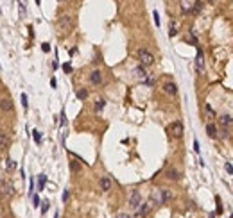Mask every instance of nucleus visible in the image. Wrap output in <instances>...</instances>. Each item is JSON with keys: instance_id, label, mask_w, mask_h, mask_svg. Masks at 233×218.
<instances>
[{"instance_id": "nucleus-1", "label": "nucleus", "mask_w": 233, "mask_h": 218, "mask_svg": "<svg viewBox=\"0 0 233 218\" xmlns=\"http://www.w3.org/2000/svg\"><path fill=\"white\" fill-rule=\"evenodd\" d=\"M72 27H74V21H72V18H70L68 14H63V16H59V18H57V30H59L61 34L70 32V30H72Z\"/></svg>"}, {"instance_id": "nucleus-2", "label": "nucleus", "mask_w": 233, "mask_h": 218, "mask_svg": "<svg viewBox=\"0 0 233 218\" xmlns=\"http://www.w3.org/2000/svg\"><path fill=\"white\" fill-rule=\"evenodd\" d=\"M167 132H169L172 138H181L183 132H185V127H183V123H181L179 120H176V122H172V123L167 127Z\"/></svg>"}, {"instance_id": "nucleus-3", "label": "nucleus", "mask_w": 233, "mask_h": 218, "mask_svg": "<svg viewBox=\"0 0 233 218\" xmlns=\"http://www.w3.org/2000/svg\"><path fill=\"white\" fill-rule=\"evenodd\" d=\"M138 59H140L142 66H153V64H154V55H153L149 50H145V48H140V50H138Z\"/></svg>"}, {"instance_id": "nucleus-4", "label": "nucleus", "mask_w": 233, "mask_h": 218, "mask_svg": "<svg viewBox=\"0 0 233 218\" xmlns=\"http://www.w3.org/2000/svg\"><path fill=\"white\" fill-rule=\"evenodd\" d=\"M127 204H129V208H131V209H135V211H136V209H138V206L142 204V197H140V193H138L136 190H133V191H131Z\"/></svg>"}, {"instance_id": "nucleus-5", "label": "nucleus", "mask_w": 233, "mask_h": 218, "mask_svg": "<svg viewBox=\"0 0 233 218\" xmlns=\"http://www.w3.org/2000/svg\"><path fill=\"white\" fill-rule=\"evenodd\" d=\"M0 195L2 197H13L14 195V186L7 181H2L0 183Z\"/></svg>"}, {"instance_id": "nucleus-6", "label": "nucleus", "mask_w": 233, "mask_h": 218, "mask_svg": "<svg viewBox=\"0 0 233 218\" xmlns=\"http://www.w3.org/2000/svg\"><path fill=\"white\" fill-rule=\"evenodd\" d=\"M196 68L199 73H205V55H203V50L197 48V57H196Z\"/></svg>"}, {"instance_id": "nucleus-7", "label": "nucleus", "mask_w": 233, "mask_h": 218, "mask_svg": "<svg viewBox=\"0 0 233 218\" xmlns=\"http://www.w3.org/2000/svg\"><path fill=\"white\" fill-rule=\"evenodd\" d=\"M151 202H142L140 206H138V209H136V218H144L149 211H151Z\"/></svg>"}, {"instance_id": "nucleus-8", "label": "nucleus", "mask_w": 233, "mask_h": 218, "mask_svg": "<svg viewBox=\"0 0 233 218\" xmlns=\"http://www.w3.org/2000/svg\"><path fill=\"white\" fill-rule=\"evenodd\" d=\"M163 91H165V95H169V97H176V95H178V86H176L174 82H165V84H163Z\"/></svg>"}, {"instance_id": "nucleus-9", "label": "nucleus", "mask_w": 233, "mask_h": 218, "mask_svg": "<svg viewBox=\"0 0 233 218\" xmlns=\"http://www.w3.org/2000/svg\"><path fill=\"white\" fill-rule=\"evenodd\" d=\"M90 82H92L93 86L102 84V73H100V70H93V72L90 73Z\"/></svg>"}, {"instance_id": "nucleus-10", "label": "nucleus", "mask_w": 233, "mask_h": 218, "mask_svg": "<svg viewBox=\"0 0 233 218\" xmlns=\"http://www.w3.org/2000/svg\"><path fill=\"white\" fill-rule=\"evenodd\" d=\"M149 202H151V204H156V206H158V204H165V202H163L162 190H154L153 195H151V200H149Z\"/></svg>"}, {"instance_id": "nucleus-11", "label": "nucleus", "mask_w": 233, "mask_h": 218, "mask_svg": "<svg viewBox=\"0 0 233 218\" xmlns=\"http://www.w3.org/2000/svg\"><path fill=\"white\" fill-rule=\"evenodd\" d=\"M99 184H100V190H102V191H109V190L113 188V183H111L109 177H102V179L99 181Z\"/></svg>"}, {"instance_id": "nucleus-12", "label": "nucleus", "mask_w": 233, "mask_h": 218, "mask_svg": "<svg viewBox=\"0 0 233 218\" xmlns=\"http://www.w3.org/2000/svg\"><path fill=\"white\" fill-rule=\"evenodd\" d=\"M219 123H221L224 129H228V127L233 123V118L230 116V115H221V116H219Z\"/></svg>"}, {"instance_id": "nucleus-13", "label": "nucleus", "mask_w": 233, "mask_h": 218, "mask_svg": "<svg viewBox=\"0 0 233 218\" xmlns=\"http://www.w3.org/2000/svg\"><path fill=\"white\" fill-rule=\"evenodd\" d=\"M206 134L210 136V138H219V132H217V127L214 125V123H206Z\"/></svg>"}, {"instance_id": "nucleus-14", "label": "nucleus", "mask_w": 233, "mask_h": 218, "mask_svg": "<svg viewBox=\"0 0 233 218\" xmlns=\"http://www.w3.org/2000/svg\"><path fill=\"white\" fill-rule=\"evenodd\" d=\"M0 109H2V111H11V109H13L11 98H2V100H0Z\"/></svg>"}, {"instance_id": "nucleus-15", "label": "nucleus", "mask_w": 233, "mask_h": 218, "mask_svg": "<svg viewBox=\"0 0 233 218\" xmlns=\"http://www.w3.org/2000/svg\"><path fill=\"white\" fill-rule=\"evenodd\" d=\"M135 75L142 81V82H145L147 81V73H145V70H144V66H138L136 70H135Z\"/></svg>"}, {"instance_id": "nucleus-16", "label": "nucleus", "mask_w": 233, "mask_h": 218, "mask_svg": "<svg viewBox=\"0 0 233 218\" xmlns=\"http://www.w3.org/2000/svg\"><path fill=\"white\" fill-rule=\"evenodd\" d=\"M176 34H178V21H176V20H172V21H170V29H169V36H170V38H174Z\"/></svg>"}, {"instance_id": "nucleus-17", "label": "nucleus", "mask_w": 233, "mask_h": 218, "mask_svg": "<svg viewBox=\"0 0 233 218\" xmlns=\"http://www.w3.org/2000/svg\"><path fill=\"white\" fill-rule=\"evenodd\" d=\"M205 115H206V118H215V111L212 109L210 104H205Z\"/></svg>"}, {"instance_id": "nucleus-18", "label": "nucleus", "mask_w": 233, "mask_h": 218, "mask_svg": "<svg viewBox=\"0 0 233 218\" xmlns=\"http://www.w3.org/2000/svg\"><path fill=\"white\" fill-rule=\"evenodd\" d=\"M167 177H169V179H172V181H178V179L181 177V174H179L178 170H174V168H172V170H169V172H167Z\"/></svg>"}, {"instance_id": "nucleus-19", "label": "nucleus", "mask_w": 233, "mask_h": 218, "mask_svg": "<svg viewBox=\"0 0 233 218\" xmlns=\"http://www.w3.org/2000/svg\"><path fill=\"white\" fill-rule=\"evenodd\" d=\"M45 183H47V175L41 174V175L38 177V190H43V188H45Z\"/></svg>"}, {"instance_id": "nucleus-20", "label": "nucleus", "mask_w": 233, "mask_h": 218, "mask_svg": "<svg viewBox=\"0 0 233 218\" xmlns=\"http://www.w3.org/2000/svg\"><path fill=\"white\" fill-rule=\"evenodd\" d=\"M201 9H203V2H201V0H197V2H194V7H192V13H194V14H197V13H201Z\"/></svg>"}, {"instance_id": "nucleus-21", "label": "nucleus", "mask_w": 233, "mask_h": 218, "mask_svg": "<svg viewBox=\"0 0 233 218\" xmlns=\"http://www.w3.org/2000/svg\"><path fill=\"white\" fill-rule=\"evenodd\" d=\"M7 143H9L7 134H2V132H0V149H5V147H7Z\"/></svg>"}, {"instance_id": "nucleus-22", "label": "nucleus", "mask_w": 233, "mask_h": 218, "mask_svg": "<svg viewBox=\"0 0 233 218\" xmlns=\"http://www.w3.org/2000/svg\"><path fill=\"white\" fill-rule=\"evenodd\" d=\"M104 104H106V100H104V98H99V100L95 102V111H102V109H104Z\"/></svg>"}, {"instance_id": "nucleus-23", "label": "nucleus", "mask_w": 233, "mask_h": 218, "mask_svg": "<svg viewBox=\"0 0 233 218\" xmlns=\"http://www.w3.org/2000/svg\"><path fill=\"white\" fill-rule=\"evenodd\" d=\"M86 97H88V91H86V89H77V98H79V100H86Z\"/></svg>"}, {"instance_id": "nucleus-24", "label": "nucleus", "mask_w": 233, "mask_h": 218, "mask_svg": "<svg viewBox=\"0 0 233 218\" xmlns=\"http://www.w3.org/2000/svg\"><path fill=\"white\" fill-rule=\"evenodd\" d=\"M32 140H34L36 143H39V141H41V132L34 129V131H32Z\"/></svg>"}, {"instance_id": "nucleus-25", "label": "nucleus", "mask_w": 233, "mask_h": 218, "mask_svg": "<svg viewBox=\"0 0 233 218\" xmlns=\"http://www.w3.org/2000/svg\"><path fill=\"white\" fill-rule=\"evenodd\" d=\"M5 168H7V170H14V168H16V163H14L13 159H5Z\"/></svg>"}, {"instance_id": "nucleus-26", "label": "nucleus", "mask_w": 233, "mask_h": 218, "mask_svg": "<svg viewBox=\"0 0 233 218\" xmlns=\"http://www.w3.org/2000/svg\"><path fill=\"white\" fill-rule=\"evenodd\" d=\"M70 170H72V172H79V170H81V165H79L77 161H70Z\"/></svg>"}, {"instance_id": "nucleus-27", "label": "nucleus", "mask_w": 233, "mask_h": 218, "mask_svg": "<svg viewBox=\"0 0 233 218\" xmlns=\"http://www.w3.org/2000/svg\"><path fill=\"white\" fill-rule=\"evenodd\" d=\"M162 195H163V202H167V200L172 199V193H170L169 190H162Z\"/></svg>"}, {"instance_id": "nucleus-28", "label": "nucleus", "mask_w": 233, "mask_h": 218, "mask_svg": "<svg viewBox=\"0 0 233 218\" xmlns=\"http://www.w3.org/2000/svg\"><path fill=\"white\" fill-rule=\"evenodd\" d=\"M20 100H22L23 109H27V107H29V104H27V95H25V93H22V95H20Z\"/></svg>"}, {"instance_id": "nucleus-29", "label": "nucleus", "mask_w": 233, "mask_h": 218, "mask_svg": "<svg viewBox=\"0 0 233 218\" xmlns=\"http://www.w3.org/2000/svg\"><path fill=\"white\" fill-rule=\"evenodd\" d=\"M39 204H41V200H39V197H38V195H32V206H34V208H38Z\"/></svg>"}, {"instance_id": "nucleus-30", "label": "nucleus", "mask_w": 233, "mask_h": 218, "mask_svg": "<svg viewBox=\"0 0 233 218\" xmlns=\"http://www.w3.org/2000/svg\"><path fill=\"white\" fill-rule=\"evenodd\" d=\"M153 18H154L156 27H160V14H158V11H154V13H153Z\"/></svg>"}, {"instance_id": "nucleus-31", "label": "nucleus", "mask_w": 233, "mask_h": 218, "mask_svg": "<svg viewBox=\"0 0 233 218\" xmlns=\"http://www.w3.org/2000/svg\"><path fill=\"white\" fill-rule=\"evenodd\" d=\"M59 118H61V125H66V115H65V109L61 111V115H59Z\"/></svg>"}, {"instance_id": "nucleus-32", "label": "nucleus", "mask_w": 233, "mask_h": 218, "mask_svg": "<svg viewBox=\"0 0 233 218\" xmlns=\"http://www.w3.org/2000/svg\"><path fill=\"white\" fill-rule=\"evenodd\" d=\"M63 70H65L66 73H70V72H72V64H70V63H65V64H63Z\"/></svg>"}, {"instance_id": "nucleus-33", "label": "nucleus", "mask_w": 233, "mask_h": 218, "mask_svg": "<svg viewBox=\"0 0 233 218\" xmlns=\"http://www.w3.org/2000/svg\"><path fill=\"white\" fill-rule=\"evenodd\" d=\"M47 209H48V202L45 200V202H41V213H47Z\"/></svg>"}, {"instance_id": "nucleus-34", "label": "nucleus", "mask_w": 233, "mask_h": 218, "mask_svg": "<svg viewBox=\"0 0 233 218\" xmlns=\"http://www.w3.org/2000/svg\"><path fill=\"white\" fill-rule=\"evenodd\" d=\"M41 50H43V52H50V45H48V43H43V45H41Z\"/></svg>"}, {"instance_id": "nucleus-35", "label": "nucleus", "mask_w": 233, "mask_h": 218, "mask_svg": "<svg viewBox=\"0 0 233 218\" xmlns=\"http://www.w3.org/2000/svg\"><path fill=\"white\" fill-rule=\"evenodd\" d=\"M224 168H226V172H228V174H233V166L230 165V163H226V166H224Z\"/></svg>"}, {"instance_id": "nucleus-36", "label": "nucleus", "mask_w": 233, "mask_h": 218, "mask_svg": "<svg viewBox=\"0 0 233 218\" xmlns=\"http://www.w3.org/2000/svg\"><path fill=\"white\" fill-rule=\"evenodd\" d=\"M194 150H196V152H199V150H201V149H199V141H197V140H194Z\"/></svg>"}, {"instance_id": "nucleus-37", "label": "nucleus", "mask_w": 233, "mask_h": 218, "mask_svg": "<svg viewBox=\"0 0 233 218\" xmlns=\"http://www.w3.org/2000/svg\"><path fill=\"white\" fill-rule=\"evenodd\" d=\"M61 199H63V202H66V200H68V190H65V191H63V197H61Z\"/></svg>"}, {"instance_id": "nucleus-38", "label": "nucleus", "mask_w": 233, "mask_h": 218, "mask_svg": "<svg viewBox=\"0 0 233 218\" xmlns=\"http://www.w3.org/2000/svg\"><path fill=\"white\" fill-rule=\"evenodd\" d=\"M115 218H131V217H129L127 213H118V215H117Z\"/></svg>"}, {"instance_id": "nucleus-39", "label": "nucleus", "mask_w": 233, "mask_h": 218, "mask_svg": "<svg viewBox=\"0 0 233 218\" xmlns=\"http://www.w3.org/2000/svg\"><path fill=\"white\" fill-rule=\"evenodd\" d=\"M208 2H210V4H214V2H215V0H208Z\"/></svg>"}, {"instance_id": "nucleus-40", "label": "nucleus", "mask_w": 233, "mask_h": 218, "mask_svg": "<svg viewBox=\"0 0 233 218\" xmlns=\"http://www.w3.org/2000/svg\"><path fill=\"white\" fill-rule=\"evenodd\" d=\"M59 2H63V0H59Z\"/></svg>"}, {"instance_id": "nucleus-41", "label": "nucleus", "mask_w": 233, "mask_h": 218, "mask_svg": "<svg viewBox=\"0 0 233 218\" xmlns=\"http://www.w3.org/2000/svg\"><path fill=\"white\" fill-rule=\"evenodd\" d=\"M0 13H2V9H0Z\"/></svg>"}]
</instances>
